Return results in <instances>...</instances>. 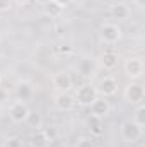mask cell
<instances>
[{
  "label": "cell",
  "mask_w": 145,
  "mask_h": 147,
  "mask_svg": "<svg viewBox=\"0 0 145 147\" xmlns=\"http://www.w3.org/2000/svg\"><path fill=\"white\" fill-rule=\"evenodd\" d=\"M97 96L99 94H97V91H96L94 86L82 84V86L77 87V91L73 94V99H75V105H79V106H91Z\"/></svg>",
  "instance_id": "cell-1"
},
{
  "label": "cell",
  "mask_w": 145,
  "mask_h": 147,
  "mask_svg": "<svg viewBox=\"0 0 145 147\" xmlns=\"http://www.w3.org/2000/svg\"><path fill=\"white\" fill-rule=\"evenodd\" d=\"M121 34H123L121 28L118 24H114V22H104L99 28V38L106 45H116L121 39Z\"/></svg>",
  "instance_id": "cell-2"
},
{
  "label": "cell",
  "mask_w": 145,
  "mask_h": 147,
  "mask_svg": "<svg viewBox=\"0 0 145 147\" xmlns=\"http://www.w3.org/2000/svg\"><path fill=\"white\" fill-rule=\"evenodd\" d=\"M123 69H125L126 77H130L132 80H138V79H142L144 74H145L144 60H142L140 57H130V58H126Z\"/></svg>",
  "instance_id": "cell-3"
},
{
  "label": "cell",
  "mask_w": 145,
  "mask_h": 147,
  "mask_svg": "<svg viewBox=\"0 0 145 147\" xmlns=\"http://www.w3.org/2000/svg\"><path fill=\"white\" fill-rule=\"evenodd\" d=\"M119 134H121V139H123L125 142H137V140L142 139L144 128L138 127V125H135L132 120H128V121H123V123H121Z\"/></svg>",
  "instance_id": "cell-4"
},
{
  "label": "cell",
  "mask_w": 145,
  "mask_h": 147,
  "mask_svg": "<svg viewBox=\"0 0 145 147\" xmlns=\"http://www.w3.org/2000/svg\"><path fill=\"white\" fill-rule=\"evenodd\" d=\"M125 99L130 105H142L145 99V89L140 82H130L125 87Z\"/></svg>",
  "instance_id": "cell-5"
},
{
  "label": "cell",
  "mask_w": 145,
  "mask_h": 147,
  "mask_svg": "<svg viewBox=\"0 0 145 147\" xmlns=\"http://www.w3.org/2000/svg\"><path fill=\"white\" fill-rule=\"evenodd\" d=\"M94 87H96L97 94H101L103 98H111V96H114L118 92V80L114 77H111V75H106Z\"/></svg>",
  "instance_id": "cell-6"
},
{
  "label": "cell",
  "mask_w": 145,
  "mask_h": 147,
  "mask_svg": "<svg viewBox=\"0 0 145 147\" xmlns=\"http://www.w3.org/2000/svg\"><path fill=\"white\" fill-rule=\"evenodd\" d=\"M51 82H53V87H55L58 92H68L73 86L72 75L67 72V70H60V72L53 74Z\"/></svg>",
  "instance_id": "cell-7"
},
{
  "label": "cell",
  "mask_w": 145,
  "mask_h": 147,
  "mask_svg": "<svg viewBox=\"0 0 145 147\" xmlns=\"http://www.w3.org/2000/svg\"><path fill=\"white\" fill-rule=\"evenodd\" d=\"M29 108H28V105L24 103V101H14L12 105H10V108H9V116H10V120L14 121V123H24L26 121V118H28V115H29Z\"/></svg>",
  "instance_id": "cell-8"
},
{
  "label": "cell",
  "mask_w": 145,
  "mask_h": 147,
  "mask_svg": "<svg viewBox=\"0 0 145 147\" xmlns=\"http://www.w3.org/2000/svg\"><path fill=\"white\" fill-rule=\"evenodd\" d=\"M14 92H15V98L19 101H28L34 94V86L28 79H19L15 82V86H14Z\"/></svg>",
  "instance_id": "cell-9"
},
{
  "label": "cell",
  "mask_w": 145,
  "mask_h": 147,
  "mask_svg": "<svg viewBox=\"0 0 145 147\" xmlns=\"http://www.w3.org/2000/svg\"><path fill=\"white\" fill-rule=\"evenodd\" d=\"M91 108V115L92 116H97V118H106V116H109V113H111V105H109V101L106 99V98H96L94 99V103L89 106Z\"/></svg>",
  "instance_id": "cell-10"
},
{
  "label": "cell",
  "mask_w": 145,
  "mask_h": 147,
  "mask_svg": "<svg viewBox=\"0 0 145 147\" xmlns=\"http://www.w3.org/2000/svg\"><path fill=\"white\" fill-rule=\"evenodd\" d=\"M55 106L60 111H72L75 108V99L70 92H56L55 94Z\"/></svg>",
  "instance_id": "cell-11"
},
{
  "label": "cell",
  "mask_w": 145,
  "mask_h": 147,
  "mask_svg": "<svg viewBox=\"0 0 145 147\" xmlns=\"http://www.w3.org/2000/svg\"><path fill=\"white\" fill-rule=\"evenodd\" d=\"M63 10H65V5L58 3L56 0H46L44 5H43V12L50 19H58L63 14Z\"/></svg>",
  "instance_id": "cell-12"
},
{
  "label": "cell",
  "mask_w": 145,
  "mask_h": 147,
  "mask_svg": "<svg viewBox=\"0 0 145 147\" xmlns=\"http://www.w3.org/2000/svg\"><path fill=\"white\" fill-rule=\"evenodd\" d=\"M109 12H111V16H113L114 19H118V21H126V19L132 16L130 7H128L126 3H123V2H116V3H113Z\"/></svg>",
  "instance_id": "cell-13"
},
{
  "label": "cell",
  "mask_w": 145,
  "mask_h": 147,
  "mask_svg": "<svg viewBox=\"0 0 145 147\" xmlns=\"http://www.w3.org/2000/svg\"><path fill=\"white\" fill-rule=\"evenodd\" d=\"M87 127H89L91 135H94V137H101L104 134V120L103 118H97V116L91 115L89 120H87Z\"/></svg>",
  "instance_id": "cell-14"
},
{
  "label": "cell",
  "mask_w": 145,
  "mask_h": 147,
  "mask_svg": "<svg viewBox=\"0 0 145 147\" xmlns=\"http://www.w3.org/2000/svg\"><path fill=\"white\" fill-rule=\"evenodd\" d=\"M99 65L104 69V70H113L116 69L118 65V55L114 51H104L101 57H99Z\"/></svg>",
  "instance_id": "cell-15"
},
{
  "label": "cell",
  "mask_w": 145,
  "mask_h": 147,
  "mask_svg": "<svg viewBox=\"0 0 145 147\" xmlns=\"http://www.w3.org/2000/svg\"><path fill=\"white\" fill-rule=\"evenodd\" d=\"M31 147H50V135L44 132V130H36L33 135H31Z\"/></svg>",
  "instance_id": "cell-16"
},
{
  "label": "cell",
  "mask_w": 145,
  "mask_h": 147,
  "mask_svg": "<svg viewBox=\"0 0 145 147\" xmlns=\"http://www.w3.org/2000/svg\"><path fill=\"white\" fill-rule=\"evenodd\" d=\"M29 128H34V130H39L43 127V116L38 113V111H29L26 121H24Z\"/></svg>",
  "instance_id": "cell-17"
},
{
  "label": "cell",
  "mask_w": 145,
  "mask_h": 147,
  "mask_svg": "<svg viewBox=\"0 0 145 147\" xmlns=\"http://www.w3.org/2000/svg\"><path fill=\"white\" fill-rule=\"evenodd\" d=\"M132 121L138 127H145V106L144 105H137V108L133 111V116H132Z\"/></svg>",
  "instance_id": "cell-18"
},
{
  "label": "cell",
  "mask_w": 145,
  "mask_h": 147,
  "mask_svg": "<svg viewBox=\"0 0 145 147\" xmlns=\"http://www.w3.org/2000/svg\"><path fill=\"white\" fill-rule=\"evenodd\" d=\"M2 147H24V142H22L21 137L12 135V137H7V139H5V142H3Z\"/></svg>",
  "instance_id": "cell-19"
},
{
  "label": "cell",
  "mask_w": 145,
  "mask_h": 147,
  "mask_svg": "<svg viewBox=\"0 0 145 147\" xmlns=\"http://www.w3.org/2000/svg\"><path fill=\"white\" fill-rule=\"evenodd\" d=\"M75 147H96L94 142L89 139V137H80L77 142H75Z\"/></svg>",
  "instance_id": "cell-20"
},
{
  "label": "cell",
  "mask_w": 145,
  "mask_h": 147,
  "mask_svg": "<svg viewBox=\"0 0 145 147\" xmlns=\"http://www.w3.org/2000/svg\"><path fill=\"white\" fill-rule=\"evenodd\" d=\"M12 0H0V12H9L12 9Z\"/></svg>",
  "instance_id": "cell-21"
},
{
  "label": "cell",
  "mask_w": 145,
  "mask_h": 147,
  "mask_svg": "<svg viewBox=\"0 0 145 147\" xmlns=\"http://www.w3.org/2000/svg\"><path fill=\"white\" fill-rule=\"evenodd\" d=\"M133 3L138 7V9H144V5H145V0H133Z\"/></svg>",
  "instance_id": "cell-22"
},
{
  "label": "cell",
  "mask_w": 145,
  "mask_h": 147,
  "mask_svg": "<svg viewBox=\"0 0 145 147\" xmlns=\"http://www.w3.org/2000/svg\"><path fill=\"white\" fill-rule=\"evenodd\" d=\"M12 2H15V3H19V5H26V3H29L31 0H12Z\"/></svg>",
  "instance_id": "cell-23"
},
{
  "label": "cell",
  "mask_w": 145,
  "mask_h": 147,
  "mask_svg": "<svg viewBox=\"0 0 145 147\" xmlns=\"http://www.w3.org/2000/svg\"><path fill=\"white\" fill-rule=\"evenodd\" d=\"M56 2H58V3H62V5H65V7H67V5H68V3H70V2H72V0H56Z\"/></svg>",
  "instance_id": "cell-24"
},
{
  "label": "cell",
  "mask_w": 145,
  "mask_h": 147,
  "mask_svg": "<svg viewBox=\"0 0 145 147\" xmlns=\"http://www.w3.org/2000/svg\"><path fill=\"white\" fill-rule=\"evenodd\" d=\"M0 84H2V75H0Z\"/></svg>",
  "instance_id": "cell-25"
},
{
  "label": "cell",
  "mask_w": 145,
  "mask_h": 147,
  "mask_svg": "<svg viewBox=\"0 0 145 147\" xmlns=\"http://www.w3.org/2000/svg\"><path fill=\"white\" fill-rule=\"evenodd\" d=\"M0 147H2V146H0Z\"/></svg>",
  "instance_id": "cell-26"
}]
</instances>
